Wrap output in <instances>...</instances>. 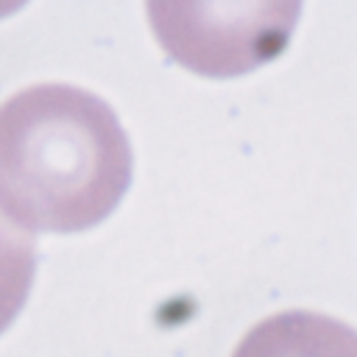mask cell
<instances>
[{"label":"cell","mask_w":357,"mask_h":357,"mask_svg":"<svg viewBox=\"0 0 357 357\" xmlns=\"http://www.w3.org/2000/svg\"><path fill=\"white\" fill-rule=\"evenodd\" d=\"M128 181V137L95 92L45 81L0 100V209L20 226L89 229Z\"/></svg>","instance_id":"1"},{"label":"cell","mask_w":357,"mask_h":357,"mask_svg":"<svg viewBox=\"0 0 357 357\" xmlns=\"http://www.w3.org/2000/svg\"><path fill=\"white\" fill-rule=\"evenodd\" d=\"M298 3H148L162 47L204 75H234L273 59Z\"/></svg>","instance_id":"2"},{"label":"cell","mask_w":357,"mask_h":357,"mask_svg":"<svg viewBox=\"0 0 357 357\" xmlns=\"http://www.w3.org/2000/svg\"><path fill=\"white\" fill-rule=\"evenodd\" d=\"M231 357H357V329L312 310H284L257 321Z\"/></svg>","instance_id":"3"},{"label":"cell","mask_w":357,"mask_h":357,"mask_svg":"<svg viewBox=\"0 0 357 357\" xmlns=\"http://www.w3.org/2000/svg\"><path fill=\"white\" fill-rule=\"evenodd\" d=\"M36 271V240L0 209V332L22 310Z\"/></svg>","instance_id":"4"}]
</instances>
